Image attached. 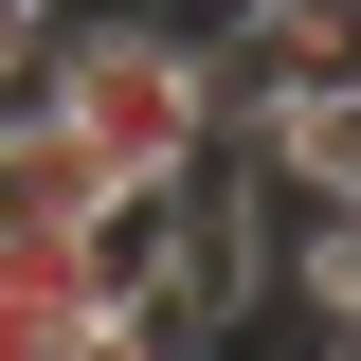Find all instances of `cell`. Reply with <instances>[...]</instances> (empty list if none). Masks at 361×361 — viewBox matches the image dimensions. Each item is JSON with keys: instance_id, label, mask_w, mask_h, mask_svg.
<instances>
[{"instance_id": "1", "label": "cell", "mask_w": 361, "mask_h": 361, "mask_svg": "<svg viewBox=\"0 0 361 361\" xmlns=\"http://www.w3.org/2000/svg\"><path fill=\"white\" fill-rule=\"evenodd\" d=\"M0 90H37L109 180H199V163L235 145V109H217V37H180V18H145V0H54L37 37L0 54Z\"/></svg>"}, {"instance_id": "3", "label": "cell", "mask_w": 361, "mask_h": 361, "mask_svg": "<svg viewBox=\"0 0 361 361\" xmlns=\"http://www.w3.org/2000/svg\"><path fill=\"white\" fill-rule=\"evenodd\" d=\"M253 163L289 180V199H361V73H343V90H289V109H253Z\"/></svg>"}, {"instance_id": "5", "label": "cell", "mask_w": 361, "mask_h": 361, "mask_svg": "<svg viewBox=\"0 0 361 361\" xmlns=\"http://www.w3.org/2000/svg\"><path fill=\"white\" fill-rule=\"evenodd\" d=\"M163 361H235V325H180V343H163Z\"/></svg>"}, {"instance_id": "4", "label": "cell", "mask_w": 361, "mask_h": 361, "mask_svg": "<svg viewBox=\"0 0 361 361\" xmlns=\"http://www.w3.org/2000/svg\"><path fill=\"white\" fill-rule=\"evenodd\" d=\"M90 325H109V289L73 253H0V361H73Z\"/></svg>"}, {"instance_id": "2", "label": "cell", "mask_w": 361, "mask_h": 361, "mask_svg": "<svg viewBox=\"0 0 361 361\" xmlns=\"http://www.w3.org/2000/svg\"><path fill=\"white\" fill-rule=\"evenodd\" d=\"M90 199H109V163L54 127L37 90H0V253H73V235H90Z\"/></svg>"}]
</instances>
